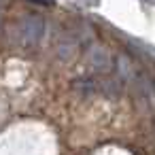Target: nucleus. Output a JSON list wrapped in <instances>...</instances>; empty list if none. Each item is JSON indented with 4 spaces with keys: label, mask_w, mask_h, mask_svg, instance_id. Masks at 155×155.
I'll use <instances>...</instances> for the list:
<instances>
[{
    "label": "nucleus",
    "mask_w": 155,
    "mask_h": 155,
    "mask_svg": "<svg viewBox=\"0 0 155 155\" xmlns=\"http://www.w3.org/2000/svg\"><path fill=\"white\" fill-rule=\"evenodd\" d=\"M30 2H36V5H51L53 0H30Z\"/></svg>",
    "instance_id": "nucleus-3"
},
{
    "label": "nucleus",
    "mask_w": 155,
    "mask_h": 155,
    "mask_svg": "<svg viewBox=\"0 0 155 155\" xmlns=\"http://www.w3.org/2000/svg\"><path fill=\"white\" fill-rule=\"evenodd\" d=\"M87 62H89L91 68H96V70H108V68H110V58H108L106 49L100 47V45H94V47L87 51Z\"/></svg>",
    "instance_id": "nucleus-2"
},
{
    "label": "nucleus",
    "mask_w": 155,
    "mask_h": 155,
    "mask_svg": "<svg viewBox=\"0 0 155 155\" xmlns=\"http://www.w3.org/2000/svg\"><path fill=\"white\" fill-rule=\"evenodd\" d=\"M0 21H2V7H0Z\"/></svg>",
    "instance_id": "nucleus-4"
},
{
    "label": "nucleus",
    "mask_w": 155,
    "mask_h": 155,
    "mask_svg": "<svg viewBox=\"0 0 155 155\" xmlns=\"http://www.w3.org/2000/svg\"><path fill=\"white\" fill-rule=\"evenodd\" d=\"M45 36V19L41 15H26L15 26L17 45L24 49H34Z\"/></svg>",
    "instance_id": "nucleus-1"
}]
</instances>
